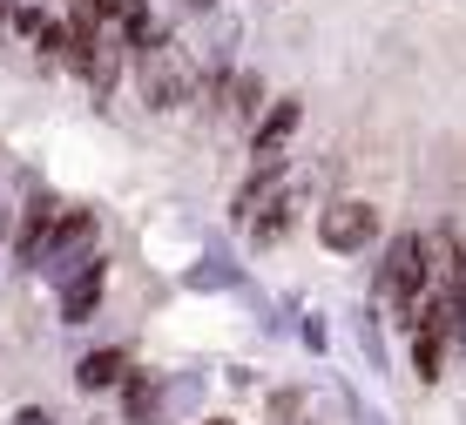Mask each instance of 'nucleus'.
<instances>
[{
    "mask_svg": "<svg viewBox=\"0 0 466 425\" xmlns=\"http://www.w3.org/2000/svg\"><path fill=\"white\" fill-rule=\"evenodd\" d=\"M440 284V257H432V230H392L379 243V264H372V298L392 310V331L412 318V304Z\"/></svg>",
    "mask_w": 466,
    "mask_h": 425,
    "instance_id": "1",
    "label": "nucleus"
},
{
    "mask_svg": "<svg viewBox=\"0 0 466 425\" xmlns=\"http://www.w3.org/2000/svg\"><path fill=\"white\" fill-rule=\"evenodd\" d=\"M128 75H136V102L149 108V116H176V108H189L203 95V68H197V55H189L183 41L163 47V55H142Z\"/></svg>",
    "mask_w": 466,
    "mask_h": 425,
    "instance_id": "2",
    "label": "nucleus"
},
{
    "mask_svg": "<svg viewBox=\"0 0 466 425\" xmlns=\"http://www.w3.org/2000/svg\"><path fill=\"white\" fill-rule=\"evenodd\" d=\"M95 257H102V209L95 203H68L61 223H55V243H47V257H41V284L61 290L68 277H82Z\"/></svg>",
    "mask_w": 466,
    "mask_h": 425,
    "instance_id": "3",
    "label": "nucleus"
},
{
    "mask_svg": "<svg viewBox=\"0 0 466 425\" xmlns=\"http://www.w3.org/2000/svg\"><path fill=\"white\" fill-rule=\"evenodd\" d=\"M61 189H47V183H27V196L14 203V237H7V264L21 270V277H41V257H47V243H55V223H61Z\"/></svg>",
    "mask_w": 466,
    "mask_h": 425,
    "instance_id": "4",
    "label": "nucleus"
},
{
    "mask_svg": "<svg viewBox=\"0 0 466 425\" xmlns=\"http://www.w3.org/2000/svg\"><path fill=\"white\" fill-rule=\"evenodd\" d=\"M318 243H325L331 257H365L385 243V217L379 203H365V196H331L325 209H318Z\"/></svg>",
    "mask_w": 466,
    "mask_h": 425,
    "instance_id": "5",
    "label": "nucleus"
},
{
    "mask_svg": "<svg viewBox=\"0 0 466 425\" xmlns=\"http://www.w3.org/2000/svg\"><path fill=\"white\" fill-rule=\"evenodd\" d=\"M284 189H291V156H250V169L237 176V189H230V223L250 230Z\"/></svg>",
    "mask_w": 466,
    "mask_h": 425,
    "instance_id": "6",
    "label": "nucleus"
},
{
    "mask_svg": "<svg viewBox=\"0 0 466 425\" xmlns=\"http://www.w3.org/2000/svg\"><path fill=\"white\" fill-rule=\"evenodd\" d=\"M116 425H176L169 419V371L136 365L116 391Z\"/></svg>",
    "mask_w": 466,
    "mask_h": 425,
    "instance_id": "7",
    "label": "nucleus"
},
{
    "mask_svg": "<svg viewBox=\"0 0 466 425\" xmlns=\"http://www.w3.org/2000/svg\"><path fill=\"white\" fill-rule=\"evenodd\" d=\"M102 304H108V250L95 257L82 277H68V284L55 290V318L75 331V324H95V318H102Z\"/></svg>",
    "mask_w": 466,
    "mask_h": 425,
    "instance_id": "8",
    "label": "nucleus"
},
{
    "mask_svg": "<svg viewBox=\"0 0 466 425\" xmlns=\"http://www.w3.org/2000/svg\"><path fill=\"white\" fill-rule=\"evenodd\" d=\"M128 371H136V351H128V345H95V351L75 358L68 379H75V391H88V399H116Z\"/></svg>",
    "mask_w": 466,
    "mask_h": 425,
    "instance_id": "9",
    "label": "nucleus"
},
{
    "mask_svg": "<svg viewBox=\"0 0 466 425\" xmlns=\"http://www.w3.org/2000/svg\"><path fill=\"white\" fill-rule=\"evenodd\" d=\"M298 128H304V95H278V102L257 116V128L244 136V149L250 156H284L298 142Z\"/></svg>",
    "mask_w": 466,
    "mask_h": 425,
    "instance_id": "10",
    "label": "nucleus"
},
{
    "mask_svg": "<svg viewBox=\"0 0 466 425\" xmlns=\"http://www.w3.org/2000/svg\"><path fill=\"white\" fill-rule=\"evenodd\" d=\"M270 102H278V95H270V81L257 75V68H237V75H230V88H223V108H230V122L244 128V136L257 128V116H264Z\"/></svg>",
    "mask_w": 466,
    "mask_h": 425,
    "instance_id": "11",
    "label": "nucleus"
},
{
    "mask_svg": "<svg viewBox=\"0 0 466 425\" xmlns=\"http://www.w3.org/2000/svg\"><path fill=\"white\" fill-rule=\"evenodd\" d=\"M351 331H359V351H365V365H372L379 379H392V351H385V304H379V298H365V304H359Z\"/></svg>",
    "mask_w": 466,
    "mask_h": 425,
    "instance_id": "12",
    "label": "nucleus"
},
{
    "mask_svg": "<svg viewBox=\"0 0 466 425\" xmlns=\"http://www.w3.org/2000/svg\"><path fill=\"white\" fill-rule=\"evenodd\" d=\"M291 223H298V203H291V189H284L278 203H270L264 217H257L250 230H244V243H250L257 257H270V250H278V243H291Z\"/></svg>",
    "mask_w": 466,
    "mask_h": 425,
    "instance_id": "13",
    "label": "nucleus"
},
{
    "mask_svg": "<svg viewBox=\"0 0 466 425\" xmlns=\"http://www.w3.org/2000/svg\"><path fill=\"white\" fill-rule=\"evenodd\" d=\"M203 371H169V419L176 425H189V419H203Z\"/></svg>",
    "mask_w": 466,
    "mask_h": 425,
    "instance_id": "14",
    "label": "nucleus"
},
{
    "mask_svg": "<svg viewBox=\"0 0 466 425\" xmlns=\"http://www.w3.org/2000/svg\"><path fill=\"white\" fill-rule=\"evenodd\" d=\"M68 35H75V27H68V14H55V21H47V27H41V41H35V55L47 61V68H61V61H68Z\"/></svg>",
    "mask_w": 466,
    "mask_h": 425,
    "instance_id": "15",
    "label": "nucleus"
},
{
    "mask_svg": "<svg viewBox=\"0 0 466 425\" xmlns=\"http://www.w3.org/2000/svg\"><path fill=\"white\" fill-rule=\"evenodd\" d=\"M298 345L311 358H331V318H325V310H304V318H298Z\"/></svg>",
    "mask_w": 466,
    "mask_h": 425,
    "instance_id": "16",
    "label": "nucleus"
},
{
    "mask_svg": "<svg viewBox=\"0 0 466 425\" xmlns=\"http://www.w3.org/2000/svg\"><path fill=\"white\" fill-rule=\"evenodd\" d=\"M7 425H61V419H55V405H35V399H27V405H14V412H7Z\"/></svg>",
    "mask_w": 466,
    "mask_h": 425,
    "instance_id": "17",
    "label": "nucleus"
},
{
    "mask_svg": "<svg viewBox=\"0 0 466 425\" xmlns=\"http://www.w3.org/2000/svg\"><path fill=\"white\" fill-rule=\"evenodd\" d=\"M339 399H345V412H351V425H385V419H379V412H372V405H365V399H359V391H351V385H345V379H339Z\"/></svg>",
    "mask_w": 466,
    "mask_h": 425,
    "instance_id": "18",
    "label": "nucleus"
},
{
    "mask_svg": "<svg viewBox=\"0 0 466 425\" xmlns=\"http://www.w3.org/2000/svg\"><path fill=\"white\" fill-rule=\"evenodd\" d=\"M176 14H197V21H210V14H223V0H176Z\"/></svg>",
    "mask_w": 466,
    "mask_h": 425,
    "instance_id": "19",
    "label": "nucleus"
},
{
    "mask_svg": "<svg viewBox=\"0 0 466 425\" xmlns=\"http://www.w3.org/2000/svg\"><path fill=\"white\" fill-rule=\"evenodd\" d=\"M7 237H14V203L0 196V250H7Z\"/></svg>",
    "mask_w": 466,
    "mask_h": 425,
    "instance_id": "20",
    "label": "nucleus"
},
{
    "mask_svg": "<svg viewBox=\"0 0 466 425\" xmlns=\"http://www.w3.org/2000/svg\"><path fill=\"white\" fill-rule=\"evenodd\" d=\"M189 425H244L237 412H203V419H189Z\"/></svg>",
    "mask_w": 466,
    "mask_h": 425,
    "instance_id": "21",
    "label": "nucleus"
},
{
    "mask_svg": "<svg viewBox=\"0 0 466 425\" xmlns=\"http://www.w3.org/2000/svg\"><path fill=\"white\" fill-rule=\"evenodd\" d=\"M14 7H21V0H0V27H7V21H14Z\"/></svg>",
    "mask_w": 466,
    "mask_h": 425,
    "instance_id": "22",
    "label": "nucleus"
},
{
    "mask_svg": "<svg viewBox=\"0 0 466 425\" xmlns=\"http://www.w3.org/2000/svg\"><path fill=\"white\" fill-rule=\"evenodd\" d=\"M68 14H88V0H68Z\"/></svg>",
    "mask_w": 466,
    "mask_h": 425,
    "instance_id": "23",
    "label": "nucleus"
}]
</instances>
